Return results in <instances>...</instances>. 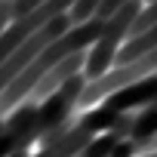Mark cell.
<instances>
[{
	"mask_svg": "<svg viewBox=\"0 0 157 157\" xmlns=\"http://www.w3.org/2000/svg\"><path fill=\"white\" fill-rule=\"evenodd\" d=\"M13 22V10H10V0H0V34H3Z\"/></svg>",
	"mask_w": 157,
	"mask_h": 157,
	"instance_id": "obj_12",
	"label": "cell"
},
{
	"mask_svg": "<svg viewBox=\"0 0 157 157\" xmlns=\"http://www.w3.org/2000/svg\"><path fill=\"white\" fill-rule=\"evenodd\" d=\"M142 6H145L142 0H129V3H123L111 19H105L102 34H99V40L86 49V62H83V71H80L86 83L105 77V74L114 68V56H117V49L123 46V40H126V34H129V25H132V19L142 13Z\"/></svg>",
	"mask_w": 157,
	"mask_h": 157,
	"instance_id": "obj_2",
	"label": "cell"
},
{
	"mask_svg": "<svg viewBox=\"0 0 157 157\" xmlns=\"http://www.w3.org/2000/svg\"><path fill=\"white\" fill-rule=\"evenodd\" d=\"M123 3H129V0H102V3H99V10H96V19H102V22H105V19H111V16H114Z\"/></svg>",
	"mask_w": 157,
	"mask_h": 157,
	"instance_id": "obj_11",
	"label": "cell"
},
{
	"mask_svg": "<svg viewBox=\"0 0 157 157\" xmlns=\"http://www.w3.org/2000/svg\"><path fill=\"white\" fill-rule=\"evenodd\" d=\"M108 136H114L117 142H123V139H151V136H157V105H148V108H142V111L120 114L117 123L108 129Z\"/></svg>",
	"mask_w": 157,
	"mask_h": 157,
	"instance_id": "obj_7",
	"label": "cell"
},
{
	"mask_svg": "<svg viewBox=\"0 0 157 157\" xmlns=\"http://www.w3.org/2000/svg\"><path fill=\"white\" fill-rule=\"evenodd\" d=\"M37 145V105L22 102L3 117L0 129V157H13L19 151H28Z\"/></svg>",
	"mask_w": 157,
	"mask_h": 157,
	"instance_id": "obj_5",
	"label": "cell"
},
{
	"mask_svg": "<svg viewBox=\"0 0 157 157\" xmlns=\"http://www.w3.org/2000/svg\"><path fill=\"white\" fill-rule=\"evenodd\" d=\"M145 3H154V0H145Z\"/></svg>",
	"mask_w": 157,
	"mask_h": 157,
	"instance_id": "obj_14",
	"label": "cell"
},
{
	"mask_svg": "<svg viewBox=\"0 0 157 157\" xmlns=\"http://www.w3.org/2000/svg\"><path fill=\"white\" fill-rule=\"evenodd\" d=\"M13 157H31V151H19V154H13Z\"/></svg>",
	"mask_w": 157,
	"mask_h": 157,
	"instance_id": "obj_13",
	"label": "cell"
},
{
	"mask_svg": "<svg viewBox=\"0 0 157 157\" xmlns=\"http://www.w3.org/2000/svg\"><path fill=\"white\" fill-rule=\"evenodd\" d=\"M43 3H46V0H10L13 22H16V19H22V16H28V13H34V10H40Z\"/></svg>",
	"mask_w": 157,
	"mask_h": 157,
	"instance_id": "obj_10",
	"label": "cell"
},
{
	"mask_svg": "<svg viewBox=\"0 0 157 157\" xmlns=\"http://www.w3.org/2000/svg\"><path fill=\"white\" fill-rule=\"evenodd\" d=\"M99 3H102V0H74V6L68 10V19H71V25H83V22H90V19L96 16Z\"/></svg>",
	"mask_w": 157,
	"mask_h": 157,
	"instance_id": "obj_9",
	"label": "cell"
},
{
	"mask_svg": "<svg viewBox=\"0 0 157 157\" xmlns=\"http://www.w3.org/2000/svg\"><path fill=\"white\" fill-rule=\"evenodd\" d=\"M151 74H157V49L148 52V56H142V59H136V62H129V65H117V68H111L105 77L86 83L83 93H80V99H77V108L90 111L93 105H102L111 93H120V90H126V86L145 80V77H151Z\"/></svg>",
	"mask_w": 157,
	"mask_h": 157,
	"instance_id": "obj_4",
	"label": "cell"
},
{
	"mask_svg": "<svg viewBox=\"0 0 157 157\" xmlns=\"http://www.w3.org/2000/svg\"><path fill=\"white\" fill-rule=\"evenodd\" d=\"M117 117H120V114L108 111L105 105H96V108H90V111H83L80 117H77L74 126H71L62 139L43 145V148H40L37 154H31V157H77L96 136L108 132V129L117 123Z\"/></svg>",
	"mask_w": 157,
	"mask_h": 157,
	"instance_id": "obj_3",
	"label": "cell"
},
{
	"mask_svg": "<svg viewBox=\"0 0 157 157\" xmlns=\"http://www.w3.org/2000/svg\"><path fill=\"white\" fill-rule=\"evenodd\" d=\"M83 62H86V52H77V56H68L65 62H59L52 71H46V74L40 77V83H37V86L28 93V99H25V102L40 105L43 99H49V96H52L59 86H65L71 77H77V74L83 71Z\"/></svg>",
	"mask_w": 157,
	"mask_h": 157,
	"instance_id": "obj_6",
	"label": "cell"
},
{
	"mask_svg": "<svg viewBox=\"0 0 157 157\" xmlns=\"http://www.w3.org/2000/svg\"><path fill=\"white\" fill-rule=\"evenodd\" d=\"M102 19H90V22H83V25H71L59 40H52L19 77H16V80L3 90V93H0V117H6L16 105H22L25 99H28V93L40 83V77L46 74V71H52L59 62H65L68 56H77V52H86L96 40H99V34H102Z\"/></svg>",
	"mask_w": 157,
	"mask_h": 157,
	"instance_id": "obj_1",
	"label": "cell"
},
{
	"mask_svg": "<svg viewBox=\"0 0 157 157\" xmlns=\"http://www.w3.org/2000/svg\"><path fill=\"white\" fill-rule=\"evenodd\" d=\"M157 25V0L154 3H145L142 6V13L132 19V25H129V34H126V40L129 37H139L142 31H148V28H154Z\"/></svg>",
	"mask_w": 157,
	"mask_h": 157,
	"instance_id": "obj_8",
	"label": "cell"
}]
</instances>
